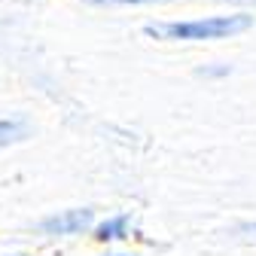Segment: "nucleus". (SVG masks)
<instances>
[{"instance_id": "nucleus-1", "label": "nucleus", "mask_w": 256, "mask_h": 256, "mask_svg": "<svg viewBox=\"0 0 256 256\" xmlns=\"http://www.w3.org/2000/svg\"><path fill=\"white\" fill-rule=\"evenodd\" d=\"M253 24L250 16H210V18H192V22H168V24H150L146 34L156 40H222L241 34Z\"/></svg>"}, {"instance_id": "nucleus-2", "label": "nucleus", "mask_w": 256, "mask_h": 256, "mask_svg": "<svg viewBox=\"0 0 256 256\" xmlns=\"http://www.w3.org/2000/svg\"><path fill=\"white\" fill-rule=\"evenodd\" d=\"M94 214L88 208H74V210H61V214H52L40 222V232L43 235H80L92 226Z\"/></svg>"}, {"instance_id": "nucleus-3", "label": "nucleus", "mask_w": 256, "mask_h": 256, "mask_svg": "<svg viewBox=\"0 0 256 256\" xmlns=\"http://www.w3.org/2000/svg\"><path fill=\"white\" fill-rule=\"evenodd\" d=\"M28 134V122L24 119H0V146L16 144Z\"/></svg>"}, {"instance_id": "nucleus-4", "label": "nucleus", "mask_w": 256, "mask_h": 256, "mask_svg": "<svg viewBox=\"0 0 256 256\" xmlns=\"http://www.w3.org/2000/svg\"><path fill=\"white\" fill-rule=\"evenodd\" d=\"M125 229H128V216H110L107 222H101L94 238L98 241H113V238H125Z\"/></svg>"}, {"instance_id": "nucleus-5", "label": "nucleus", "mask_w": 256, "mask_h": 256, "mask_svg": "<svg viewBox=\"0 0 256 256\" xmlns=\"http://www.w3.org/2000/svg\"><path fill=\"white\" fill-rule=\"evenodd\" d=\"M94 4H156V0H94Z\"/></svg>"}, {"instance_id": "nucleus-6", "label": "nucleus", "mask_w": 256, "mask_h": 256, "mask_svg": "<svg viewBox=\"0 0 256 256\" xmlns=\"http://www.w3.org/2000/svg\"><path fill=\"white\" fill-rule=\"evenodd\" d=\"M235 4H256V0H235Z\"/></svg>"}]
</instances>
